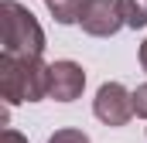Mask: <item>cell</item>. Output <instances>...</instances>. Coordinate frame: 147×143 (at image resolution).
I'll use <instances>...</instances> for the list:
<instances>
[{"label":"cell","instance_id":"6da1fadb","mask_svg":"<svg viewBox=\"0 0 147 143\" xmlns=\"http://www.w3.org/2000/svg\"><path fill=\"white\" fill-rule=\"evenodd\" d=\"M51 92V65L45 58H10L0 55V96L7 106L41 102Z\"/></svg>","mask_w":147,"mask_h":143},{"label":"cell","instance_id":"7a4b0ae2","mask_svg":"<svg viewBox=\"0 0 147 143\" xmlns=\"http://www.w3.org/2000/svg\"><path fill=\"white\" fill-rule=\"evenodd\" d=\"M0 24H3V55H10V58H41L45 55V31L24 3L3 0Z\"/></svg>","mask_w":147,"mask_h":143},{"label":"cell","instance_id":"3957f363","mask_svg":"<svg viewBox=\"0 0 147 143\" xmlns=\"http://www.w3.org/2000/svg\"><path fill=\"white\" fill-rule=\"evenodd\" d=\"M92 116L103 126H127L137 112H134V92L123 82H103L96 99H92Z\"/></svg>","mask_w":147,"mask_h":143},{"label":"cell","instance_id":"277c9868","mask_svg":"<svg viewBox=\"0 0 147 143\" xmlns=\"http://www.w3.org/2000/svg\"><path fill=\"white\" fill-rule=\"evenodd\" d=\"M82 31L92 37H113L120 27H123V17H120V7L116 0H89L82 17H79Z\"/></svg>","mask_w":147,"mask_h":143},{"label":"cell","instance_id":"5b68a950","mask_svg":"<svg viewBox=\"0 0 147 143\" xmlns=\"http://www.w3.org/2000/svg\"><path fill=\"white\" fill-rule=\"evenodd\" d=\"M86 89V72L79 61L72 58H62V61H51V92L48 99L55 102H75Z\"/></svg>","mask_w":147,"mask_h":143},{"label":"cell","instance_id":"8992f818","mask_svg":"<svg viewBox=\"0 0 147 143\" xmlns=\"http://www.w3.org/2000/svg\"><path fill=\"white\" fill-rule=\"evenodd\" d=\"M86 3H89V0H48L45 7H48V14H51L58 24H79Z\"/></svg>","mask_w":147,"mask_h":143},{"label":"cell","instance_id":"52a82bcc","mask_svg":"<svg viewBox=\"0 0 147 143\" xmlns=\"http://www.w3.org/2000/svg\"><path fill=\"white\" fill-rule=\"evenodd\" d=\"M116 7H120L123 27H134V31L147 27V0H116Z\"/></svg>","mask_w":147,"mask_h":143},{"label":"cell","instance_id":"ba28073f","mask_svg":"<svg viewBox=\"0 0 147 143\" xmlns=\"http://www.w3.org/2000/svg\"><path fill=\"white\" fill-rule=\"evenodd\" d=\"M48 143H92L82 130H72V126H65V130H55L51 136H48Z\"/></svg>","mask_w":147,"mask_h":143},{"label":"cell","instance_id":"9c48e42d","mask_svg":"<svg viewBox=\"0 0 147 143\" xmlns=\"http://www.w3.org/2000/svg\"><path fill=\"white\" fill-rule=\"evenodd\" d=\"M134 112H137V116H144V119H147V82H144V85H137V89H134Z\"/></svg>","mask_w":147,"mask_h":143},{"label":"cell","instance_id":"30bf717a","mask_svg":"<svg viewBox=\"0 0 147 143\" xmlns=\"http://www.w3.org/2000/svg\"><path fill=\"white\" fill-rule=\"evenodd\" d=\"M0 143H28V136H24V133H17V130H10V126H7V130H3V136H0Z\"/></svg>","mask_w":147,"mask_h":143},{"label":"cell","instance_id":"8fae6325","mask_svg":"<svg viewBox=\"0 0 147 143\" xmlns=\"http://www.w3.org/2000/svg\"><path fill=\"white\" fill-rule=\"evenodd\" d=\"M137 58H140V68L147 72V37L140 41V51H137Z\"/></svg>","mask_w":147,"mask_h":143}]
</instances>
